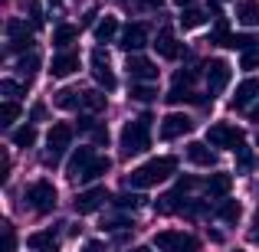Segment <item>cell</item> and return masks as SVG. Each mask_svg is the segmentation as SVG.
<instances>
[{
    "instance_id": "cell-35",
    "label": "cell",
    "mask_w": 259,
    "mask_h": 252,
    "mask_svg": "<svg viewBox=\"0 0 259 252\" xmlns=\"http://www.w3.org/2000/svg\"><path fill=\"white\" fill-rule=\"evenodd\" d=\"M85 108H92V112H99V108H105V95L102 92H85Z\"/></svg>"
},
{
    "instance_id": "cell-11",
    "label": "cell",
    "mask_w": 259,
    "mask_h": 252,
    "mask_svg": "<svg viewBox=\"0 0 259 252\" xmlns=\"http://www.w3.org/2000/svg\"><path fill=\"white\" fill-rule=\"evenodd\" d=\"M230 76H233V69H230L223 59H213V63L207 66V85H210V92H223V88L230 85Z\"/></svg>"
},
{
    "instance_id": "cell-41",
    "label": "cell",
    "mask_w": 259,
    "mask_h": 252,
    "mask_svg": "<svg viewBox=\"0 0 259 252\" xmlns=\"http://www.w3.org/2000/svg\"><path fill=\"white\" fill-rule=\"evenodd\" d=\"M128 226V220H121V216H118V220H108V223H102V229H112V233H115V229H125Z\"/></svg>"
},
{
    "instance_id": "cell-13",
    "label": "cell",
    "mask_w": 259,
    "mask_h": 252,
    "mask_svg": "<svg viewBox=\"0 0 259 252\" xmlns=\"http://www.w3.org/2000/svg\"><path fill=\"white\" fill-rule=\"evenodd\" d=\"M46 144H50L53 154L66 151V147L72 144V125H66V121H56V125L50 128V134H46Z\"/></svg>"
},
{
    "instance_id": "cell-2",
    "label": "cell",
    "mask_w": 259,
    "mask_h": 252,
    "mask_svg": "<svg viewBox=\"0 0 259 252\" xmlns=\"http://www.w3.org/2000/svg\"><path fill=\"white\" fill-rule=\"evenodd\" d=\"M148 115L145 118H135V121H128L125 128H121V154L125 158H132V154H141V151H148L151 147V125H148Z\"/></svg>"
},
{
    "instance_id": "cell-28",
    "label": "cell",
    "mask_w": 259,
    "mask_h": 252,
    "mask_svg": "<svg viewBox=\"0 0 259 252\" xmlns=\"http://www.w3.org/2000/svg\"><path fill=\"white\" fill-rule=\"evenodd\" d=\"M36 69H39V56H33V53H30V56H23V59L17 63V76L26 79V82L36 76Z\"/></svg>"
},
{
    "instance_id": "cell-26",
    "label": "cell",
    "mask_w": 259,
    "mask_h": 252,
    "mask_svg": "<svg viewBox=\"0 0 259 252\" xmlns=\"http://www.w3.org/2000/svg\"><path fill=\"white\" fill-rule=\"evenodd\" d=\"M10 141H13L17 147H33V144H36V128H33V125L17 128V131L10 134Z\"/></svg>"
},
{
    "instance_id": "cell-47",
    "label": "cell",
    "mask_w": 259,
    "mask_h": 252,
    "mask_svg": "<svg viewBox=\"0 0 259 252\" xmlns=\"http://www.w3.org/2000/svg\"><path fill=\"white\" fill-rule=\"evenodd\" d=\"M145 7H161V0H141Z\"/></svg>"
},
{
    "instance_id": "cell-45",
    "label": "cell",
    "mask_w": 259,
    "mask_h": 252,
    "mask_svg": "<svg viewBox=\"0 0 259 252\" xmlns=\"http://www.w3.org/2000/svg\"><path fill=\"white\" fill-rule=\"evenodd\" d=\"M33 121H39V118H43V115H46V105H33Z\"/></svg>"
},
{
    "instance_id": "cell-50",
    "label": "cell",
    "mask_w": 259,
    "mask_h": 252,
    "mask_svg": "<svg viewBox=\"0 0 259 252\" xmlns=\"http://www.w3.org/2000/svg\"><path fill=\"white\" fill-rule=\"evenodd\" d=\"M132 252H151V249H148V246H138V249H132Z\"/></svg>"
},
{
    "instance_id": "cell-1",
    "label": "cell",
    "mask_w": 259,
    "mask_h": 252,
    "mask_svg": "<svg viewBox=\"0 0 259 252\" xmlns=\"http://www.w3.org/2000/svg\"><path fill=\"white\" fill-rule=\"evenodd\" d=\"M174 170H177V161H174V158H151L148 164H141V167L132 170L128 183H132L135 190H145V187H154V183L167 180Z\"/></svg>"
},
{
    "instance_id": "cell-12",
    "label": "cell",
    "mask_w": 259,
    "mask_h": 252,
    "mask_svg": "<svg viewBox=\"0 0 259 252\" xmlns=\"http://www.w3.org/2000/svg\"><path fill=\"white\" fill-rule=\"evenodd\" d=\"M92 76H95V82L105 85L108 92L115 88V76H112V69H108V56H105V49H92Z\"/></svg>"
},
{
    "instance_id": "cell-22",
    "label": "cell",
    "mask_w": 259,
    "mask_h": 252,
    "mask_svg": "<svg viewBox=\"0 0 259 252\" xmlns=\"http://www.w3.org/2000/svg\"><path fill=\"white\" fill-rule=\"evenodd\" d=\"M230 187H233V177L230 174H210V180H207L210 196H227Z\"/></svg>"
},
{
    "instance_id": "cell-51",
    "label": "cell",
    "mask_w": 259,
    "mask_h": 252,
    "mask_svg": "<svg viewBox=\"0 0 259 252\" xmlns=\"http://www.w3.org/2000/svg\"><path fill=\"white\" fill-rule=\"evenodd\" d=\"M256 223H259V213H256Z\"/></svg>"
},
{
    "instance_id": "cell-25",
    "label": "cell",
    "mask_w": 259,
    "mask_h": 252,
    "mask_svg": "<svg viewBox=\"0 0 259 252\" xmlns=\"http://www.w3.org/2000/svg\"><path fill=\"white\" fill-rule=\"evenodd\" d=\"M76 36H79V26L63 23V26H56V33H53V43H56L59 49H66L69 43H76Z\"/></svg>"
},
{
    "instance_id": "cell-5",
    "label": "cell",
    "mask_w": 259,
    "mask_h": 252,
    "mask_svg": "<svg viewBox=\"0 0 259 252\" xmlns=\"http://www.w3.org/2000/svg\"><path fill=\"white\" fill-rule=\"evenodd\" d=\"M207 141H210V147H230V151H236L243 144V131L240 128H230V125H213L207 131Z\"/></svg>"
},
{
    "instance_id": "cell-17",
    "label": "cell",
    "mask_w": 259,
    "mask_h": 252,
    "mask_svg": "<svg viewBox=\"0 0 259 252\" xmlns=\"http://www.w3.org/2000/svg\"><path fill=\"white\" fill-rule=\"evenodd\" d=\"M236 20L243 26H259V0H240L236 4Z\"/></svg>"
},
{
    "instance_id": "cell-14",
    "label": "cell",
    "mask_w": 259,
    "mask_h": 252,
    "mask_svg": "<svg viewBox=\"0 0 259 252\" xmlns=\"http://www.w3.org/2000/svg\"><path fill=\"white\" fill-rule=\"evenodd\" d=\"M92 161H95L92 147H79V151H72L69 164H66V174H69L72 180H82V174H85L89 167H92Z\"/></svg>"
},
{
    "instance_id": "cell-20",
    "label": "cell",
    "mask_w": 259,
    "mask_h": 252,
    "mask_svg": "<svg viewBox=\"0 0 259 252\" xmlns=\"http://www.w3.org/2000/svg\"><path fill=\"white\" fill-rule=\"evenodd\" d=\"M256 95H259V79H246V82H240V88H236L233 105H236V108H243V105H249Z\"/></svg>"
},
{
    "instance_id": "cell-6",
    "label": "cell",
    "mask_w": 259,
    "mask_h": 252,
    "mask_svg": "<svg viewBox=\"0 0 259 252\" xmlns=\"http://www.w3.org/2000/svg\"><path fill=\"white\" fill-rule=\"evenodd\" d=\"M7 36H10V49L13 53H26L33 46V30L23 23V20H7Z\"/></svg>"
},
{
    "instance_id": "cell-32",
    "label": "cell",
    "mask_w": 259,
    "mask_h": 252,
    "mask_svg": "<svg viewBox=\"0 0 259 252\" xmlns=\"http://www.w3.org/2000/svg\"><path fill=\"white\" fill-rule=\"evenodd\" d=\"M132 98L135 102H154V98H158V92H154V85L138 82V85H132Z\"/></svg>"
},
{
    "instance_id": "cell-10",
    "label": "cell",
    "mask_w": 259,
    "mask_h": 252,
    "mask_svg": "<svg viewBox=\"0 0 259 252\" xmlns=\"http://www.w3.org/2000/svg\"><path fill=\"white\" fill-rule=\"evenodd\" d=\"M141 46H148V23H128L125 33H121V49L138 53Z\"/></svg>"
},
{
    "instance_id": "cell-43",
    "label": "cell",
    "mask_w": 259,
    "mask_h": 252,
    "mask_svg": "<svg viewBox=\"0 0 259 252\" xmlns=\"http://www.w3.org/2000/svg\"><path fill=\"white\" fill-rule=\"evenodd\" d=\"M7 170H10V158L4 154V158H0V180H7Z\"/></svg>"
},
{
    "instance_id": "cell-44",
    "label": "cell",
    "mask_w": 259,
    "mask_h": 252,
    "mask_svg": "<svg viewBox=\"0 0 259 252\" xmlns=\"http://www.w3.org/2000/svg\"><path fill=\"white\" fill-rule=\"evenodd\" d=\"M236 154H240V164H243V167H249V151H246V147L240 144V147H236Z\"/></svg>"
},
{
    "instance_id": "cell-39",
    "label": "cell",
    "mask_w": 259,
    "mask_h": 252,
    "mask_svg": "<svg viewBox=\"0 0 259 252\" xmlns=\"http://www.w3.org/2000/svg\"><path fill=\"white\" fill-rule=\"evenodd\" d=\"M197 79V72L194 69H187V72H177L174 76V85H184V88H190V82Z\"/></svg>"
},
{
    "instance_id": "cell-30",
    "label": "cell",
    "mask_w": 259,
    "mask_h": 252,
    "mask_svg": "<svg viewBox=\"0 0 259 252\" xmlns=\"http://www.w3.org/2000/svg\"><path fill=\"white\" fill-rule=\"evenodd\" d=\"M108 167H112V161L108 158H95L92 161V167L82 174V183H89V180H95V177H102V174H108Z\"/></svg>"
},
{
    "instance_id": "cell-37",
    "label": "cell",
    "mask_w": 259,
    "mask_h": 252,
    "mask_svg": "<svg viewBox=\"0 0 259 252\" xmlns=\"http://www.w3.org/2000/svg\"><path fill=\"white\" fill-rule=\"evenodd\" d=\"M240 66H243V69H246V72H253V69H259V49H249V53H243Z\"/></svg>"
},
{
    "instance_id": "cell-3",
    "label": "cell",
    "mask_w": 259,
    "mask_h": 252,
    "mask_svg": "<svg viewBox=\"0 0 259 252\" xmlns=\"http://www.w3.org/2000/svg\"><path fill=\"white\" fill-rule=\"evenodd\" d=\"M26 203H30L36 213H50L56 207V187L50 180H36L26 187Z\"/></svg>"
},
{
    "instance_id": "cell-16",
    "label": "cell",
    "mask_w": 259,
    "mask_h": 252,
    "mask_svg": "<svg viewBox=\"0 0 259 252\" xmlns=\"http://www.w3.org/2000/svg\"><path fill=\"white\" fill-rule=\"evenodd\" d=\"M187 158L194 161L197 167H213V164H217V154L210 151L203 141H194V144H187Z\"/></svg>"
},
{
    "instance_id": "cell-9",
    "label": "cell",
    "mask_w": 259,
    "mask_h": 252,
    "mask_svg": "<svg viewBox=\"0 0 259 252\" xmlns=\"http://www.w3.org/2000/svg\"><path fill=\"white\" fill-rule=\"evenodd\" d=\"M190 125H194V121H190L187 115L171 112L164 121H161V138H164V141H174V138H181V134H187V131H190Z\"/></svg>"
},
{
    "instance_id": "cell-19",
    "label": "cell",
    "mask_w": 259,
    "mask_h": 252,
    "mask_svg": "<svg viewBox=\"0 0 259 252\" xmlns=\"http://www.w3.org/2000/svg\"><path fill=\"white\" fill-rule=\"evenodd\" d=\"M82 102H85V92H79V88H59V92H56V105L66 108V112L79 108Z\"/></svg>"
},
{
    "instance_id": "cell-29",
    "label": "cell",
    "mask_w": 259,
    "mask_h": 252,
    "mask_svg": "<svg viewBox=\"0 0 259 252\" xmlns=\"http://www.w3.org/2000/svg\"><path fill=\"white\" fill-rule=\"evenodd\" d=\"M17 118H20V105H17L13 98H7L4 105H0V125H4V128H10Z\"/></svg>"
},
{
    "instance_id": "cell-7",
    "label": "cell",
    "mask_w": 259,
    "mask_h": 252,
    "mask_svg": "<svg viewBox=\"0 0 259 252\" xmlns=\"http://www.w3.org/2000/svg\"><path fill=\"white\" fill-rule=\"evenodd\" d=\"M105 200H108V190L105 187H89V190H82V193L76 196V213L79 216H89V213H95Z\"/></svg>"
},
{
    "instance_id": "cell-18",
    "label": "cell",
    "mask_w": 259,
    "mask_h": 252,
    "mask_svg": "<svg viewBox=\"0 0 259 252\" xmlns=\"http://www.w3.org/2000/svg\"><path fill=\"white\" fill-rule=\"evenodd\" d=\"M154 46H158V56H164V59H177V56H181V46H177V39H174L171 30H161Z\"/></svg>"
},
{
    "instance_id": "cell-48",
    "label": "cell",
    "mask_w": 259,
    "mask_h": 252,
    "mask_svg": "<svg viewBox=\"0 0 259 252\" xmlns=\"http://www.w3.org/2000/svg\"><path fill=\"white\" fill-rule=\"evenodd\" d=\"M249 118H253V121H259V105L253 108V112H249Z\"/></svg>"
},
{
    "instance_id": "cell-31",
    "label": "cell",
    "mask_w": 259,
    "mask_h": 252,
    "mask_svg": "<svg viewBox=\"0 0 259 252\" xmlns=\"http://www.w3.org/2000/svg\"><path fill=\"white\" fill-rule=\"evenodd\" d=\"M203 20H207V13L194 10V7H187V10L181 13V26H184V30H194V26H200Z\"/></svg>"
},
{
    "instance_id": "cell-27",
    "label": "cell",
    "mask_w": 259,
    "mask_h": 252,
    "mask_svg": "<svg viewBox=\"0 0 259 252\" xmlns=\"http://www.w3.org/2000/svg\"><path fill=\"white\" fill-rule=\"evenodd\" d=\"M230 49H240V53L259 49V36H256V33H236V36L230 39Z\"/></svg>"
},
{
    "instance_id": "cell-4",
    "label": "cell",
    "mask_w": 259,
    "mask_h": 252,
    "mask_svg": "<svg viewBox=\"0 0 259 252\" xmlns=\"http://www.w3.org/2000/svg\"><path fill=\"white\" fill-rule=\"evenodd\" d=\"M154 249H158V252H194L197 242H194V236H187V233L164 229V233L154 236Z\"/></svg>"
},
{
    "instance_id": "cell-38",
    "label": "cell",
    "mask_w": 259,
    "mask_h": 252,
    "mask_svg": "<svg viewBox=\"0 0 259 252\" xmlns=\"http://www.w3.org/2000/svg\"><path fill=\"white\" fill-rule=\"evenodd\" d=\"M115 203H118L121 210H135V207H138V203H141V196H135V193H121V196H118V200H115Z\"/></svg>"
},
{
    "instance_id": "cell-49",
    "label": "cell",
    "mask_w": 259,
    "mask_h": 252,
    "mask_svg": "<svg viewBox=\"0 0 259 252\" xmlns=\"http://www.w3.org/2000/svg\"><path fill=\"white\" fill-rule=\"evenodd\" d=\"M249 239H253V242H259V229H253V233H249Z\"/></svg>"
},
{
    "instance_id": "cell-15",
    "label": "cell",
    "mask_w": 259,
    "mask_h": 252,
    "mask_svg": "<svg viewBox=\"0 0 259 252\" xmlns=\"http://www.w3.org/2000/svg\"><path fill=\"white\" fill-rule=\"evenodd\" d=\"M79 69V56L76 53H59V56H53V66H50V72L56 79H66V76H72V72Z\"/></svg>"
},
{
    "instance_id": "cell-34",
    "label": "cell",
    "mask_w": 259,
    "mask_h": 252,
    "mask_svg": "<svg viewBox=\"0 0 259 252\" xmlns=\"http://www.w3.org/2000/svg\"><path fill=\"white\" fill-rule=\"evenodd\" d=\"M230 39H233V36L227 33V23L220 20V23L213 26V33H210V39H207V43H217V46H230Z\"/></svg>"
},
{
    "instance_id": "cell-36",
    "label": "cell",
    "mask_w": 259,
    "mask_h": 252,
    "mask_svg": "<svg viewBox=\"0 0 259 252\" xmlns=\"http://www.w3.org/2000/svg\"><path fill=\"white\" fill-rule=\"evenodd\" d=\"M13 246H17L13 226H10V223H4V242H0V252H13Z\"/></svg>"
},
{
    "instance_id": "cell-8",
    "label": "cell",
    "mask_w": 259,
    "mask_h": 252,
    "mask_svg": "<svg viewBox=\"0 0 259 252\" xmlns=\"http://www.w3.org/2000/svg\"><path fill=\"white\" fill-rule=\"evenodd\" d=\"M128 76L135 79V82H151V79H158V66L151 63L148 56H128Z\"/></svg>"
},
{
    "instance_id": "cell-42",
    "label": "cell",
    "mask_w": 259,
    "mask_h": 252,
    "mask_svg": "<svg viewBox=\"0 0 259 252\" xmlns=\"http://www.w3.org/2000/svg\"><path fill=\"white\" fill-rule=\"evenodd\" d=\"M82 252H105V242H99V239H89L85 246H82Z\"/></svg>"
},
{
    "instance_id": "cell-24",
    "label": "cell",
    "mask_w": 259,
    "mask_h": 252,
    "mask_svg": "<svg viewBox=\"0 0 259 252\" xmlns=\"http://www.w3.org/2000/svg\"><path fill=\"white\" fill-rule=\"evenodd\" d=\"M115 33H118V20L115 17H105V20L95 23V39H99V43H112Z\"/></svg>"
},
{
    "instance_id": "cell-46",
    "label": "cell",
    "mask_w": 259,
    "mask_h": 252,
    "mask_svg": "<svg viewBox=\"0 0 259 252\" xmlns=\"http://www.w3.org/2000/svg\"><path fill=\"white\" fill-rule=\"evenodd\" d=\"M177 7H184V10H187V7H194V0H174Z\"/></svg>"
},
{
    "instance_id": "cell-33",
    "label": "cell",
    "mask_w": 259,
    "mask_h": 252,
    "mask_svg": "<svg viewBox=\"0 0 259 252\" xmlns=\"http://www.w3.org/2000/svg\"><path fill=\"white\" fill-rule=\"evenodd\" d=\"M167 102H171V105H181V102H200V98H197V95H190V88L174 85L171 92H167Z\"/></svg>"
},
{
    "instance_id": "cell-23",
    "label": "cell",
    "mask_w": 259,
    "mask_h": 252,
    "mask_svg": "<svg viewBox=\"0 0 259 252\" xmlns=\"http://www.w3.org/2000/svg\"><path fill=\"white\" fill-rule=\"evenodd\" d=\"M217 216H220L223 223H236V220L243 216V207H240L236 200H230V196H223L220 207H217Z\"/></svg>"
},
{
    "instance_id": "cell-40",
    "label": "cell",
    "mask_w": 259,
    "mask_h": 252,
    "mask_svg": "<svg viewBox=\"0 0 259 252\" xmlns=\"http://www.w3.org/2000/svg\"><path fill=\"white\" fill-rule=\"evenodd\" d=\"M0 92H4V95H7V98H13V95H17V92H20V85H17V82H13V79H4V82H0Z\"/></svg>"
},
{
    "instance_id": "cell-21",
    "label": "cell",
    "mask_w": 259,
    "mask_h": 252,
    "mask_svg": "<svg viewBox=\"0 0 259 252\" xmlns=\"http://www.w3.org/2000/svg\"><path fill=\"white\" fill-rule=\"evenodd\" d=\"M30 249L33 252H59V242L53 233H33L30 236Z\"/></svg>"
}]
</instances>
